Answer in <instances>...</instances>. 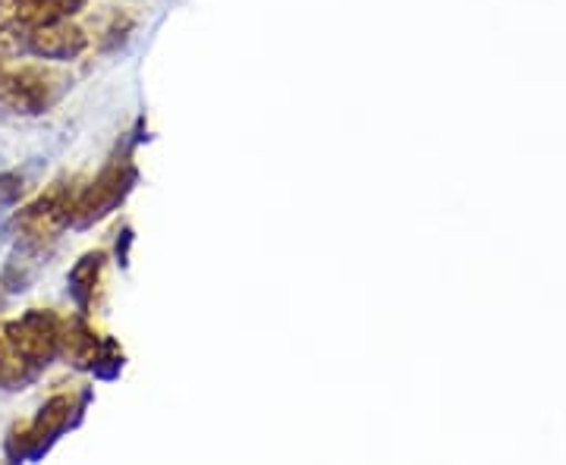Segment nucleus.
<instances>
[{
    "label": "nucleus",
    "mask_w": 566,
    "mask_h": 465,
    "mask_svg": "<svg viewBox=\"0 0 566 465\" xmlns=\"http://www.w3.org/2000/svg\"><path fill=\"white\" fill-rule=\"evenodd\" d=\"M0 334L13 344L25 362L41 371L44 364H51L61 356L63 318L51 308H29L20 318L0 324Z\"/></svg>",
    "instance_id": "7ed1b4c3"
},
{
    "label": "nucleus",
    "mask_w": 566,
    "mask_h": 465,
    "mask_svg": "<svg viewBox=\"0 0 566 465\" xmlns=\"http://www.w3.org/2000/svg\"><path fill=\"white\" fill-rule=\"evenodd\" d=\"M80 189L54 182L41 199L22 208L17 214V233H20V249L29 255H41L48 245L57 240L63 226L73 223V204H76Z\"/></svg>",
    "instance_id": "f257e3e1"
},
{
    "label": "nucleus",
    "mask_w": 566,
    "mask_h": 465,
    "mask_svg": "<svg viewBox=\"0 0 566 465\" xmlns=\"http://www.w3.org/2000/svg\"><path fill=\"white\" fill-rule=\"evenodd\" d=\"M104 340H107V337L95 334V327L85 321L82 311L76 318L63 321L61 352L73 362V368H80V371H95V364L102 359Z\"/></svg>",
    "instance_id": "6e6552de"
},
{
    "label": "nucleus",
    "mask_w": 566,
    "mask_h": 465,
    "mask_svg": "<svg viewBox=\"0 0 566 465\" xmlns=\"http://www.w3.org/2000/svg\"><path fill=\"white\" fill-rule=\"evenodd\" d=\"M22 192V182L20 177H13V173H3L0 177V202H17V195Z\"/></svg>",
    "instance_id": "9b49d317"
},
{
    "label": "nucleus",
    "mask_w": 566,
    "mask_h": 465,
    "mask_svg": "<svg viewBox=\"0 0 566 465\" xmlns=\"http://www.w3.org/2000/svg\"><path fill=\"white\" fill-rule=\"evenodd\" d=\"M85 47H88L85 29H80L76 22L70 20L20 29V51L39 57V61H76Z\"/></svg>",
    "instance_id": "423d86ee"
},
{
    "label": "nucleus",
    "mask_w": 566,
    "mask_h": 465,
    "mask_svg": "<svg viewBox=\"0 0 566 465\" xmlns=\"http://www.w3.org/2000/svg\"><path fill=\"white\" fill-rule=\"evenodd\" d=\"M0 305H3V296H0Z\"/></svg>",
    "instance_id": "f8f14e48"
},
{
    "label": "nucleus",
    "mask_w": 566,
    "mask_h": 465,
    "mask_svg": "<svg viewBox=\"0 0 566 465\" xmlns=\"http://www.w3.org/2000/svg\"><path fill=\"white\" fill-rule=\"evenodd\" d=\"M73 412H80V405L73 403V397L70 393H54L48 403L41 405L39 415L32 422L13 425L10 437H7V456L13 463H25V459L44 456L63 431L73 425Z\"/></svg>",
    "instance_id": "f03ea898"
},
{
    "label": "nucleus",
    "mask_w": 566,
    "mask_h": 465,
    "mask_svg": "<svg viewBox=\"0 0 566 465\" xmlns=\"http://www.w3.org/2000/svg\"><path fill=\"white\" fill-rule=\"evenodd\" d=\"M133 182H136V167L129 163V158H114L95 180L80 189L70 226H80L82 230V226H92V223L107 218L129 195Z\"/></svg>",
    "instance_id": "20e7f679"
},
{
    "label": "nucleus",
    "mask_w": 566,
    "mask_h": 465,
    "mask_svg": "<svg viewBox=\"0 0 566 465\" xmlns=\"http://www.w3.org/2000/svg\"><path fill=\"white\" fill-rule=\"evenodd\" d=\"M104 262H107V255H104L102 249L85 252L80 262L73 264L70 277H66V293H70V299L76 303V308H80L82 315L92 311L95 293H98V284H102Z\"/></svg>",
    "instance_id": "1a4fd4ad"
},
{
    "label": "nucleus",
    "mask_w": 566,
    "mask_h": 465,
    "mask_svg": "<svg viewBox=\"0 0 566 465\" xmlns=\"http://www.w3.org/2000/svg\"><path fill=\"white\" fill-rule=\"evenodd\" d=\"M35 378H39V368L25 362L13 344L0 334V390H20Z\"/></svg>",
    "instance_id": "9d476101"
},
{
    "label": "nucleus",
    "mask_w": 566,
    "mask_h": 465,
    "mask_svg": "<svg viewBox=\"0 0 566 465\" xmlns=\"http://www.w3.org/2000/svg\"><path fill=\"white\" fill-rule=\"evenodd\" d=\"M63 80L57 73L44 70V66H17V70H3L0 76V107H7L10 114L22 117H35L44 114L61 95Z\"/></svg>",
    "instance_id": "39448f33"
},
{
    "label": "nucleus",
    "mask_w": 566,
    "mask_h": 465,
    "mask_svg": "<svg viewBox=\"0 0 566 465\" xmlns=\"http://www.w3.org/2000/svg\"><path fill=\"white\" fill-rule=\"evenodd\" d=\"M82 7H85V0H0L3 17L20 29L73 20Z\"/></svg>",
    "instance_id": "0eeeda50"
}]
</instances>
